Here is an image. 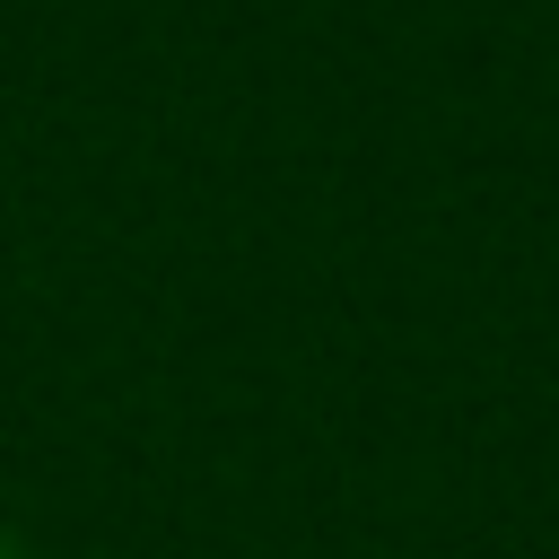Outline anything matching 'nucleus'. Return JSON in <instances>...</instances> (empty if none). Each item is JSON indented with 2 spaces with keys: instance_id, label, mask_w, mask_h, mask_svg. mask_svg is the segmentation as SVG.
I'll list each match as a JSON object with an SVG mask.
<instances>
[{
  "instance_id": "nucleus-1",
  "label": "nucleus",
  "mask_w": 559,
  "mask_h": 559,
  "mask_svg": "<svg viewBox=\"0 0 559 559\" xmlns=\"http://www.w3.org/2000/svg\"><path fill=\"white\" fill-rule=\"evenodd\" d=\"M0 559H26V542H17V533H9V524H0Z\"/></svg>"
}]
</instances>
